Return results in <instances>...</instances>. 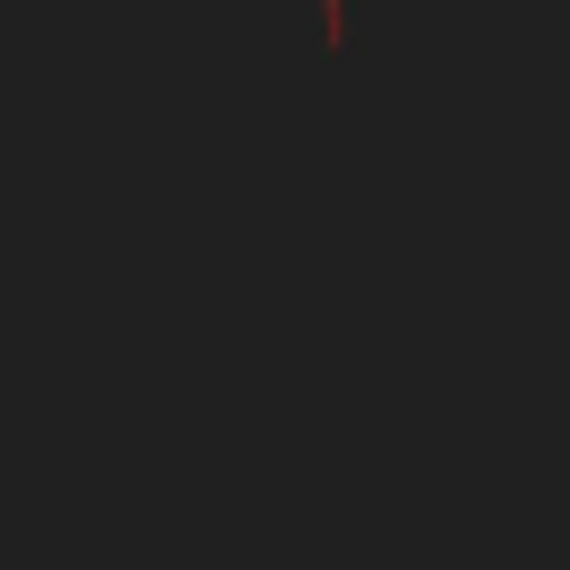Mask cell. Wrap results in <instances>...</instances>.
<instances>
[{"instance_id": "6da1fadb", "label": "cell", "mask_w": 570, "mask_h": 570, "mask_svg": "<svg viewBox=\"0 0 570 570\" xmlns=\"http://www.w3.org/2000/svg\"><path fill=\"white\" fill-rule=\"evenodd\" d=\"M321 45L347 53V0H321Z\"/></svg>"}]
</instances>
